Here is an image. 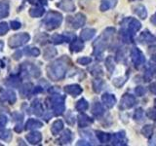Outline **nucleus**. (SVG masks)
I'll list each match as a JSON object with an SVG mask.
<instances>
[{
    "label": "nucleus",
    "mask_w": 156,
    "mask_h": 146,
    "mask_svg": "<svg viewBox=\"0 0 156 146\" xmlns=\"http://www.w3.org/2000/svg\"><path fill=\"white\" fill-rule=\"evenodd\" d=\"M42 123L39 122L35 119H29L27 123V130H33V129H36V128H41L42 127Z\"/></svg>",
    "instance_id": "9"
},
{
    "label": "nucleus",
    "mask_w": 156,
    "mask_h": 146,
    "mask_svg": "<svg viewBox=\"0 0 156 146\" xmlns=\"http://www.w3.org/2000/svg\"><path fill=\"white\" fill-rule=\"evenodd\" d=\"M66 64L62 61H55L53 64L49 65L47 68L49 77L54 81H58L63 78V76L66 74Z\"/></svg>",
    "instance_id": "1"
},
{
    "label": "nucleus",
    "mask_w": 156,
    "mask_h": 146,
    "mask_svg": "<svg viewBox=\"0 0 156 146\" xmlns=\"http://www.w3.org/2000/svg\"><path fill=\"white\" fill-rule=\"evenodd\" d=\"M7 122V118L4 115H0V129L3 128Z\"/></svg>",
    "instance_id": "23"
},
{
    "label": "nucleus",
    "mask_w": 156,
    "mask_h": 146,
    "mask_svg": "<svg viewBox=\"0 0 156 146\" xmlns=\"http://www.w3.org/2000/svg\"><path fill=\"white\" fill-rule=\"evenodd\" d=\"M9 30L8 24L6 23H0V35H4L5 33Z\"/></svg>",
    "instance_id": "22"
},
{
    "label": "nucleus",
    "mask_w": 156,
    "mask_h": 146,
    "mask_svg": "<svg viewBox=\"0 0 156 146\" xmlns=\"http://www.w3.org/2000/svg\"><path fill=\"white\" fill-rule=\"evenodd\" d=\"M29 40V35L27 33H21L16 34L13 37L10 38L9 40V46L12 48H17L23 45L24 43H27Z\"/></svg>",
    "instance_id": "3"
},
{
    "label": "nucleus",
    "mask_w": 156,
    "mask_h": 146,
    "mask_svg": "<svg viewBox=\"0 0 156 146\" xmlns=\"http://www.w3.org/2000/svg\"><path fill=\"white\" fill-rule=\"evenodd\" d=\"M3 94H0V99L3 101H9L10 103H14L16 101V95L12 91H2Z\"/></svg>",
    "instance_id": "4"
},
{
    "label": "nucleus",
    "mask_w": 156,
    "mask_h": 146,
    "mask_svg": "<svg viewBox=\"0 0 156 146\" xmlns=\"http://www.w3.org/2000/svg\"><path fill=\"white\" fill-rule=\"evenodd\" d=\"M77 61L79 63H81V64H87V63H89L91 61V60L88 57H82V58H79Z\"/></svg>",
    "instance_id": "24"
},
{
    "label": "nucleus",
    "mask_w": 156,
    "mask_h": 146,
    "mask_svg": "<svg viewBox=\"0 0 156 146\" xmlns=\"http://www.w3.org/2000/svg\"><path fill=\"white\" fill-rule=\"evenodd\" d=\"M43 23H45L46 28L49 29V30L55 29L60 26L62 23V15L57 12H50L46 16Z\"/></svg>",
    "instance_id": "2"
},
{
    "label": "nucleus",
    "mask_w": 156,
    "mask_h": 146,
    "mask_svg": "<svg viewBox=\"0 0 156 146\" xmlns=\"http://www.w3.org/2000/svg\"><path fill=\"white\" fill-rule=\"evenodd\" d=\"M93 34H94V30H92V29H85V30L82 31L81 37L84 40H88V39H90L93 36Z\"/></svg>",
    "instance_id": "18"
},
{
    "label": "nucleus",
    "mask_w": 156,
    "mask_h": 146,
    "mask_svg": "<svg viewBox=\"0 0 156 146\" xmlns=\"http://www.w3.org/2000/svg\"><path fill=\"white\" fill-rule=\"evenodd\" d=\"M9 14V6L7 3H0V19L7 17Z\"/></svg>",
    "instance_id": "13"
},
{
    "label": "nucleus",
    "mask_w": 156,
    "mask_h": 146,
    "mask_svg": "<svg viewBox=\"0 0 156 146\" xmlns=\"http://www.w3.org/2000/svg\"><path fill=\"white\" fill-rule=\"evenodd\" d=\"M32 105L34 107V110H35L34 113L37 114V115H41V113H42V105H41V103H39V101L37 100V101H34Z\"/></svg>",
    "instance_id": "20"
},
{
    "label": "nucleus",
    "mask_w": 156,
    "mask_h": 146,
    "mask_svg": "<svg viewBox=\"0 0 156 146\" xmlns=\"http://www.w3.org/2000/svg\"><path fill=\"white\" fill-rule=\"evenodd\" d=\"M71 139H72V135H71L70 130H66L65 133L61 135V138H60L62 143H69Z\"/></svg>",
    "instance_id": "12"
},
{
    "label": "nucleus",
    "mask_w": 156,
    "mask_h": 146,
    "mask_svg": "<svg viewBox=\"0 0 156 146\" xmlns=\"http://www.w3.org/2000/svg\"><path fill=\"white\" fill-rule=\"evenodd\" d=\"M0 138H2L5 141H9L11 138V133L10 130H3L2 133H0Z\"/></svg>",
    "instance_id": "21"
},
{
    "label": "nucleus",
    "mask_w": 156,
    "mask_h": 146,
    "mask_svg": "<svg viewBox=\"0 0 156 146\" xmlns=\"http://www.w3.org/2000/svg\"><path fill=\"white\" fill-rule=\"evenodd\" d=\"M85 22V17L82 14H77L76 16L71 19V26L74 28H78L84 24Z\"/></svg>",
    "instance_id": "6"
},
{
    "label": "nucleus",
    "mask_w": 156,
    "mask_h": 146,
    "mask_svg": "<svg viewBox=\"0 0 156 146\" xmlns=\"http://www.w3.org/2000/svg\"><path fill=\"white\" fill-rule=\"evenodd\" d=\"M57 55V51L52 47H48L44 51V58L45 60H51L52 57H54Z\"/></svg>",
    "instance_id": "11"
},
{
    "label": "nucleus",
    "mask_w": 156,
    "mask_h": 146,
    "mask_svg": "<svg viewBox=\"0 0 156 146\" xmlns=\"http://www.w3.org/2000/svg\"><path fill=\"white\" fill-rule=\"evenodd\" d=\"M44 14V9L41 7H36V8H32L29 11V15L31 17L35 18V17H41L42 15Z\"/></svg>",
    "instance_id": "14"
},
{
    "label": "nucleus",
    "mask_w": 156,
    "mask_h": 146,
    "mask_svg": "<svg viewBox=\"0 0 156 146\" xmlns=\"http://www.w3.org/2000/svg\"><path fill=\"white\" fill-rule=\"evenodd\" d=\"M26 54L28 56H33V57H36L38 56L40 52L37 48H27L26 49Z\"/></svg>",
    "instance_id": "19"
},
{
    "label": "nucleus",
    "mask_w": 156,
    "mask_h": 146,
    "mask_svg": "<svg viewBox=\"0 0 156 146\" xmlns=\"http://www.w3.org/2000/svg\"><path fill=\"white\" fill-rule=\"evenodd\" d=\"M53 108L56 115H61L63 113V111H65V105H63V103H58V104L54 105Z\"/></svg>",
    "instance_id": "16"
},
{
    "label": "nucleus",
    "mask_w": 156,
    "mask_h": 146,
    "mask_svg": "<svg viewBox=\"0 0 156 146\" xmlns=\"http://www.w3.org/2000/svg\"><path fill=\"white\" fill-rule=\"evenodd\" d=\"M11 24H12V28L13 29H19L20 27H21V23H19L17 21L11 22Z\"/></svg>",
    "instance_id": "25"
},
{
    "label": "nucleus",
    "mask_w": 156,
    "mask_h": 146,
    "mask_svg": "<svg viewBox=\"0 0 156 146\" xmlns=\"http://www.w3.org/2000/svg\"><path fill=\"white\" fill-rule=\"evenodd\" d=\"M87 107H88V103L84 99L79 100L77 102V104H76V109L78 111H84L85 109H87Z\"/></svg>",
    "instance_id": "17"
},
{
    "label": "nucleus",
    "mask_w": 156,
    "mask_h": 146,
    "mask_svg": "<svg viewBox=\"0 0 156 146\" xmlns=\"http://www.w3.org/2000/svg\"><path fill=\"white\" fill-rule=\"evenodd\" d=\"M62 127H63V124L61 120H57L56 122H54L52 129H51L53 134H58L62 130Z\"/></svg>",
    "instance_id": "10"
},
{
    "label": "nucleus",
    "mask_w": 156,
    "mask_h": 146,
    "mask_svg": "<svg viewBox=\"0 0 156 146\" xmlns=\"http://www.w3.org/2000/svg\"><path fill=\"white\" fill-rule=\"evenodd\" d=\"M65 91L67 92V94L76 96L79 94H81L82 89L78 85H68L65 88Z\"/></svg>",
    "instance_id": "8"
},
{
    "label": "nucleus",
    "mask_w": 156,
    "mask_h": 146,
    "mask_svg": "<svg viewBox=\"0 0 156 146\" xmlns=\"http://www.w3.org/2000/svg\"><path fill=\"white\" fill-rule=\"evenodd\" d=\"M27 139L28 140L29 143L31 144H36L39 143L42 139V135L40 133H37V131H34V133H31L27 135Z\"/></svg>",
    "instance_id": "7"
},
{
    "label": "nucleus",
    "mask_w": 156,
    "mask_h": 146,
    "mask_svg": "<svg viewBox=\"0 0 156 146\" xmlns=\"http://www.w3.org/2000/svg\"><path fill=\"white\" fill-rule=\"evenodd\" d=\"M58 6L60 8H62L63 11H68V12H71L75 9L73 0H62Z\"/></svg>",
    "instance_id": "5"
},
{
    "label": "nucleus",
    "mask_w": 156,
    "mask_h": 146,
    "mask_svg": "<svg viewBox=\"0 0 156 146\" xmlns=\"http://www.w3.org/2000/svg\"><path fill=\"white\" fill-rule=\"evenodd\" d=\"M70 49H71V51L73 52H78V51H80L83 49V44L80 42V41H73L71 43V45H70Z\"/></svg>",
    "instance_id": "15"
}]
</instances>
